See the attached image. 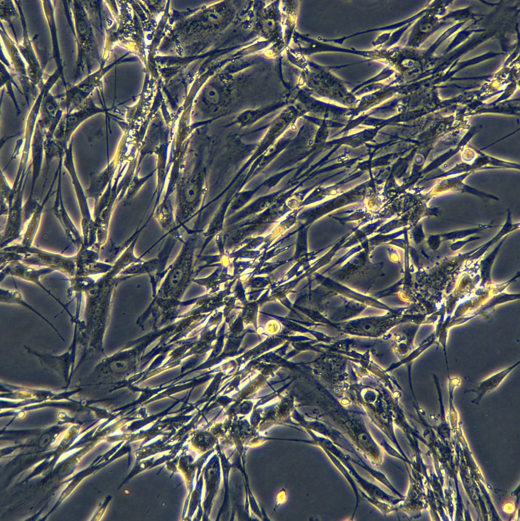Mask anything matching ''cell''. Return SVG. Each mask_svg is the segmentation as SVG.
I'll return each instance as SVG.
<instances>
[{
  "label": "cell",
  "mask_w": 520,
  "mask_h": 521,
  "mask_svg": "<svg viewBox=\"0 0 520 521\" xmlns=\"http://www.w3.org/2000/svg\"><path fill=\"white\" fill-rule=\"evenodd\" d=\"M68 15L77 48L75 78L82 73L85 68L88 74L92 72L93 65L97 57V44L93 23L82 1H68Z\"/></svg>",
  "instance_id": "6da1fadb"
},
{
  "label": "cell",
  "mask_w": 520,
  "mask_h": 521,
  "mask_svg": "<svg viewBox=\"0 0 520 521\" xmlns=\"http://www.w3.org/2000/svg\"><path fill=\"white\" fill-rule=\"evenodd\" d=\"M17 7L22 26V39L20 44H16L22 57L26 63L28 76L33 83L38 86L44 83L42 81V69L36 53L33 48L31 40L28 37L24 14L21 9V2L15 1Z\"/></svg>",
  "instance_id": "7a4b0ae2"
},
{
  "label": "cell",
  "mask_w": 520,
  "mask_h": 521,
  "mask_svg": "<svg viewBox=\"0 0 520 521\" xmlns=\"http://www.w3.org/2000/svg\"><path fill=\"white\" fill-rule=\"evenodd\" d=\"M519 363V361L506 369L491 376L486 380L479 382L474 388L467 390L466 392H474L476 395H477V397L474 400V401L475 402L479 401L484 395L487 393V392L495 389L500 385V384H501L507 374L509 373L516 366H517Z\"/></svg>",
  "instance_id": "3957f363"
},
{
  "label": "cell",
  "mask_w": 520,
  "mask_h": 521,
  "mask_svg": "<svg viewBox=\"0 0 520 521\" xmlns=\"http://www.w3.org/2000/svg\"><path fill=\"white\" fill-rule=\"evenodd\" d=\"M43 7L45 11L46 17H47L48 23L49 25V27L51 30L52 34V43H53V57H54L56 65H57V70H59L61 74L62 77L63 79V82L66 84V81L64 80V76L63 72V66L62 64V61L61 59L60 49L59 48V45L56 41V25L54 20V11L53 8L51 4V1H42Z\"/></svg>",
  "instance_id": "277c9868"
},
{
  "label": "cell",
  "mask_w": 520,
  "mask_h": 521,
  "mask_svg": "<svg viewBox=\"0 0 520 521\" xmlns=\"http://www.w3.org/2000/svg\"><path fill=\"white\" fill-rule=\"evenodd\" d=\"M13 3L11 1H1V19L8 23L15 33L11 21L17 12Z\"/></svg>",
  "instance_id": "5b68a950"
}]
</instances>
